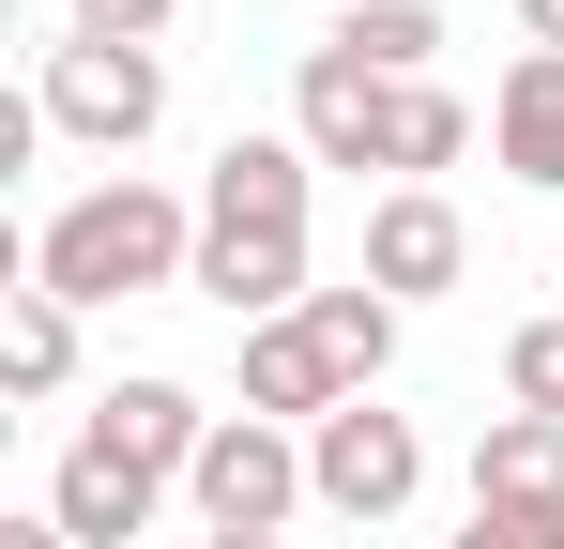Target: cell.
<instances>
[{
    "instance_id": "6da1fadb",
    "label": "cell",
    "mask_w": 564,
    "mask_h": 549,
    "mask_svg": "<svg viewBox=\"0 0 564 549\" xmlns=\"http://www.w3.org/2000/svg\"><path fill=\"white\" fill-rule=\"evenodd\" d=\"M305 169H321L305 138H229L214 183H198V274L184 290H214L245 336L305 305Z\"/></svg>"
},
{
    "instance_id": "7a4b0ae2",
    "label": "cell",
    "mask_w": 564,
    "mask_h": 549,
    "mask_svg": "<svg viewBox=\"0 0 564 549\" xmlns=\"http://www.w3.org/2000/svg\"><path fill=\"white\" fill-rule=\"evenodd\" d=\"M198 274V214L169 183H93V198H62L46 229H31V290L46 305H122V290H184Z\"/></svg>"
},
{
    "instance_id": "3957f363",
    "label": "cell",
    "mask_w": 564,
    "mask_h": 549,
    "mask_svg": "<svg viewBox=\"0 0 564 549\" xmlns=\"http://www.w3.org/2000/svg\"><path fill=\"white\" fill-rule=\"evenodd\" d=\"M397 92L412 77H381V62H351L336 31L290 62V138L321 153V169H397Z\"/></svg>"
},
{
    "instance_id": "277c9868",
    "label": "cell",
    "mask_w": 564,
    "mask_h": 549,
    "mask_svg": "<svg viewBox=\"0 0 564 549\" xmlns=\"http://www.w3.org/2000/svg\"><path fill=\"white\" fill-rule=\"evenodd\" d=\"M198 519H214V535H275L290 504H321V488H305V443H290L275 412H214V443H198Z\"/></svg>"
},
{
    "instance_id": "5b68a950",
    "label": "cell",
    "mask_w": 564,
    "mask_h": 549,
    "mask_svg": "<svg viewBox=\"0 0 564 549\" xmlns=\"http://www.w3.org/2000/svg\"><path fill=\"white\" fill-rule=\"evenodd\" d=\"M62 138H93V153H138L153 122H169V62L153 46H46V92H31Z\"/></svg>"
},
{
    "instance_id": "8992f818",
    "label": "cell",
    "mask_w": 564,
    "mask_h": 549,
    "mask_svg": "<svg viewBox=\"0 0 564 549\" xmlns=\"http://www.w3.org/2000/svg\"><path fill=\"white\" fill-rule=\"evenodd\" d=\"M305 488H321L336 519H397V504L427 488V443H412V412H381V397L321 412V428H305Z\"/></svg>"
},
{
    "instance_id": "52a82bcc",
    "label": "cell",
    "mask_w": 564,
    "mask_h": 549,
    "mask_svg": "<svg viewBox=\"0 0 564 549\" xmlns=\"http://www.w3.org/2000/svg\"><path fill=\"white\" fill-rule=\"evenodd\" d=\"M473 274V229H458V198L443 183H397L367 214V290H397V305H427V290H458Z\"/></svg>"
},
{
    "instance_id": "ba28073f",
    "label": "cell",
    "mask_w": 564,
    "mask_h": 549,
    "mask_svg": "<svg viewBox=\"0 0 564 549\" xmlns=\"http://www.w3.org/2000/svg\"><path fill=\"white\" fill-rule=\"evenodd\" d=\"M351 397H367V381L336 366V336H321L305 305L245 336V412H275V428H321V412H351Z\"/></svg>"
},
{
    "instance_id": "9c48e42d",
    "label": "cell",
    "mask_w": 564,
    "mask_h": 549,
    "mask_svg": "<svg viewBox=\"0 0 564 549\" xmlns=\"http://www.w3.org/2000/svg\"><path fill=\"white\" fill-rule=\"evenodd\" d=\"M77 443L138 458V473L169 488V473H198V443H214V412H198L184 381H107V397H93V428H77Z\"/></svg>"
},
{
    "instance_id": "30bf717a",
    "label": "cell",
    "mask_w": 564,
    "mask_h": 549,
    "mask_svg": "<svg viewBox=\"0 0 564 549\" xmlns=\"http://www.w3.org/2000/svg\"><path fill=\"white\" fill-rule=\"evenodd\" d=\"M488 153L534 198H564V46H519V77L488 92Z\"/></svg>"
},
{
    "instance_id": "8fae6325",
    "label": "cell",
    "mask_w": 564,
    "mask_h": 549,
    "mask_svg": "<svg viewBox=\"0 0 564 549\" xmlns=\"http://www.w3.org/2000/svg\"><path fill=\"white\" fill-rule=\"evenodd\" d=\"M153 504H169V488H153L138 458H107V443H62V488H46V519H62L77 549H122L138 519H153Z\"/></svg>"
},
{
    "instance_id": "7c38bea8",
    "label": "cell",
    "mask_w": 564,
    "mask_h": 549,
    "mask_svg": "<svg viewBox=\"0 0 564 549\" xmlns=\"http://www.w3.org/2000/svg\"><path fill=\"white\" fill-rule=\"evenodd\" d=\"M473 504H534V519H564V428H550V412H488Z\"/></svg>"
},
{
    "instance_id": "4fadbf2b",
    "label": "cell",
    "mask_w": 564,
    "mask_h": 549,
    "mask_svg": "<svg viewBox=\"0 0 564 549\" xmlns=\"http://www.w3.org/2000/svg\"><path fill=\"white\" fill-rule=\"evenodd\" d=\"M62 366H77V305L15 290V305H0V381H15V397H62Z\"/></svg>"
},
{
    "instance_id": "5bb4252c",
    "label": "cell",
    "mask_w": 564,
    "mask_h": 549,
    "mask_svg": "<svg viewBox=\"0 0 564 549\" xmlns=\"http://www.w3.org/2000/svg\"><path fill=\"white\" fill-rule=\"evenodd\" d=\"M336 46H351V62H381V77H427L443 0H351V15H336Z\"/></svg>"
},
{
    "instance_id": "9a60e30c",
    "label": "cell",
    "mask_w": 564,
    "mask_h": 549,
    "mask_svg": "<svg viewBox=\"0 0 564 549\" xmlns=\"http://www.w3.org/2000/svg\"><path fill=\"white\" fill-rule=\"evenodd\" d=\"M305 321L336 336V366H351V381H381V366H397V290H367V274H351V290H305Z\"/></svg>"
},
{
    "instance_id": "2e32d148",
    "label": "cell",
    "mask_w": 564,
    "mask_h": 549,
    "mask_svg": "<svg viewBox=\"0 0 564 549\" xmlns=\"http://www.w3.org/2000/svg\"><path fill=\"white\" fill-rule=\"evenodd\" d=\"M458 153H473V107H458V92H443V77H412V92H397V183L458 169Z\"/></svg>"
},
{
    "instance_id": "e0dca14e",
    "label": "cell",
    "mask_w": 564,
    "mask_h": 549,
    "mask_svg": "<svg viewBox=\"0 0 564 549\" xmlns=\"http://www.w3.org/2000/svg\"><path fill=\"white\" fill-rule=\"evenodd\" d=\"M503 397L564 428V321H519V336H503Z\"/></svg>"
},
{
    "instance_id": "ac0fdd59",
    "label": "cell",
    "mask_w": 564,
    "mask_h": 549,
    "mask_svg": "<svg viewBox=\"0 0 564 549\" xmlns=\"http://www.w3.org/2000/svg\"><path fill=\"white\" fill-rule=\"evenodd\" d=\"M62 15H77V46H153L184 0H62Z\"/></svg>"
},
{
    "instance_id": "d6986e66",
    "label": "cell",
    "mask_w": 564,
    "mask_h": 549,
    "mask_svg": "<svg viewBox=\"0 0 564 549\" xmlns=\"http://www.w3.org/2000/svg\"><path fill=\"white\" fill-rule=\"evenodd\" d=\"M443 549H564V519H534V504H473Z\"/></svg>"
},
{
    "instance_id": "ffe728a7",
    "label": "cell",
    "mask_w": 564,
    "mask_h": 549,
    "mask_svg": "<svg viewBox=\"0 0 564 549\" xmlns=\"http://www.w3.org/2000/svg\"><path fill=\"white\" fill-rule=\"evenodd\" d=\"M0 549H77V535H62V519H0Z\"/></svg>"
},
{
    "instance_id": "44dd1931",
    "label": "cell",
    "mask_w": 564,
    "mask_h": 549,
    "mask_svg": "<svg viewBox=\"0 0 564 549\" xmlns=\"http://www.w3.org/2000/svg\"><path fill=\"white\" fill-rule=\"evenodd\" d=\"M519 31H534V46H564V0H519Z\"/></svg>"
},
{
    "instance_id": "7402d4cb",
    "label": "cell",
    "mask_w": 564,
    "mask_h": 549,
    "mask_svg": "<svg viewBox=\"0 0 564 549\" xmlns=\"http://www.w3.org/2000/svg\"><path fill=\"white\" fill-rule=\"evenodd\" d=\"M198 549H275V535H198Z\"/></svg>"
}]
</instances>
